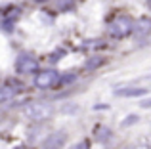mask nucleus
I'll return each instance as SVG.
<instances>
[{
    "instance_id": "nucleus-1",
    "label": "nucleus",
    "mask_w": 151,
    "mask_h": 149,
    "mask_svg": "<svg viewBox=\"0 0 151 149\" xmlns=\"http://www.w3.org/2000/svg\"><path fill=\"white\" fill-rule=\"evenodd\" d=\"M59 80H61V77H59V73L55 69H44V71H38L35 74L33 84L40 90H50V88L59 86Z\"/></svg>"
},
{
    "instance_id": "nucleus-2",
    "label": "nucleus",
    "mask_w": 151,
    "mask_h": 149,
    "mask_svg": "<svg viewBox=\"0 0 151 149\" xmlns=\"http://www.w3.org/2000/svg\"><path fill=\"white\" fill-rule=\"evenodd\" d=\"M132 31H134V23H132V19L126 17V15L113 19V21L109 23V27H107V33L113 38H124V37H128Z\"/></svg>"
},
{
    "instance_id": "nucleus-3",
    "label": "nucleus",
    "mask_w": 151,
    "mask_h": 149,
    "mask_svg": "<svg viewBox=\"0 0 151 149\" xmlns=\"http://www.w3.org/2000/svg\"><path fill=\"white\" fill-rule=\"evenodd\" d=\"M54 113V105L48 103V101H33L29 107L25 109L27 119L31 120H44Z\"/></svg>"
},
{
    "instance_id": "nucleus-4",
    "label": "nucleus",
    "mask_w": 151,
    "mask_h": 149,
    "mask_svg": "<svg viewBox=\"0 0 151 149\" xmlns=\"http://www.w3.org/2000/svg\"><path fill=\"white\" fill-rule=\"evenodd\" d=\"M15 71L19 74H31L38 71V61L35 59L31 54H19L17 59H15Z\"/></svg>"
},
{
    "instance_id": "nucleus-5",
    "label": "nucleus",
    "mask_w": 151,
    "mask_h": 149,
    "mask_svg": "<svg viewBox=\"0 0 151 149\" xmlns=\"http://www.w3.org/2000/svg\"><path fill=\"white\" fill-rule=\"evenodd\" d=\"M65 132H54L42 142V149H61V145L65 143Z\"/></svg>"
},
{
    "instance_id": "nucleus-6",
    "label": "nucleus",
    "mask_w": 151,
    "mask_h": 149,
    "mask_svg": "<svg viewBox=\"0 0 151 149\" xmlns=\"http://www.w3.org/2000/svg\"><path fill=\"white\" fill-rule=\"evenodd\" d=\"M151 33V19L149 17H140L134 23V34L136 38H144Z\"/></svg>"
},
{
    "instance_id": "nucleus-7",
    "label": "nucleus",
    "mask_w": 151,
    "mask_h": 149,
    "mask_svg": "<svg viewBox=\"0 0 151 149\" xmlns=\"http://www.w3.org/2000/svg\"><path fill=\"white\" fill-rule=\"evenodd\" d=\"M17 90H21V86H12V82H6V84L2 86V92H0V101H2V105H6L10 100H14Z\"/></svg>"
},
{
    "instance_id": "nucleus-8",
    "label": "nucleus",
    "mask_w": 151,
    "mask_h": 149,
    "mask_svg": "<svg viewBox=\"0 0 151 149\" xmlns=\"http://www.w3.org/2000/svg\"><path fill=\"white\" fill-rule=\"evenodd\" d=\"M19 8H12V10H4V19H2V23H4V29L6 31H10L12 29V23L15 21V19L19 17Z\"/></svg>"
},
{
    "instance_id": "nucleus-9",
    "label": "nucleus",
    "mask_w": 151,
    "mask_h": 149,
    "mask_svg": "<svg viewBox=\"0 0 151 149\" xmlns=\"http://www.w3.org/2000/svg\"><path fill=\"white\" fill-rule=\"evenodd\" d=\"M115 94L122 97H138V96L147 94V90L145 88H119V90H115Z\"/></svg>"
},
{
    "instance_id": "nucleus-10",
    "label": "nucleus",
    "mask_w": 151,
    "mask_h": 149,
    "mask_svg": "<svg viewBox=\"0 0 151 149\" xmlns=\"http://www.w3.org/2000/svg\"><path fill=\"white\" fill-rule=\"evenodd\" d=\"M103 61H105V59H103L101 56H94L92 59H88V61H86L84 69H86V71H94V69H96V67H100V65L103 63Z\"/></svg>"
},
{
    "instance_id": "nucleus-11",
    "label": "nucleus",
    "mask_w": 151,
    "mask_h": 149,
    "mask_svg": "<svg viewBox=\"0 0 151 149\" xmlns=\"http://www.w3.org/2000/svg\"><path fill=\"white\" fill-rule=\"evenodd\" d=\"M75 78H77L75 74H63V77H61V80H59V84H61V86H65V84H69V82H73Z\"/></svg>"
},
{
    "instance_id": "nucleus-12",
    "label": "nucleus",
    "mask_w": 151,
    "mask_h": 149,
    "mask_svg": "<svg viewBox=\"0 0 151 149\" xmlns=\"http://www.w3.org/2000/svg\"><path fill=\"white\" fill-rule=\"evenodd\" d=\"M69 149H90V143L86 142V140H82V142H78V143H75V145H71Z\"/></svg>"
},
{
    "instance_id": "nucleus-13",
    "label": "nucleus",
    "mask_w": 151,
    "mask_h": 149,
    "mask_svg": "<svg viewBox=\"0 0 151 149\" xmlns=\"http://www.w3.org/2000/svg\"><path fill=\"white\" fill-rule=\"evenodd\" d=\"M142 107H145V109H147V107H151V100H145V101H142Z\"/></svg>"
},
{
    "instance_id": "nucleus-14",
    "label": "nucleus",
    "mask_w": 151,
    "mask_h": 149,
    "mask_svg": "<svg viewBox=\"0 0 151 149\" xmlns=\"http://www.w3.org/2000/svg\"><path fill=\"white\" fill-rule=\"evenodd\" d=\"M14 149H31V147H27V145H15Z\"/></svg>"
},
{
    "instance_id": "nucleus-15",
    "label": "nucleus",
    "mask_w": 151,
    "mask_h": 149,
    "mask_svg": "<svg viewBox=\"0 0 151 149\" xmlns=\"http://www.w3.org/2000/svg\"><path fill=\"white\" fill-rule=\"evenodd\" d=\"M37 2H44V0H37Z\"/></svg>"
},
{
    "instance_id": "nucleus-16",
    "label": "nucleus",
    "mask_w": 151,
    "mask_h": 149,
    "mask_svg": "<svg viewBox=\"0 0 151 149\" xmlns=\"http://www.w3.org/2000/svg\"><path fill=\"white\" fill-rule=\"evenodd\" d=\"M149 8H151V0H149Z\"/></svg>"
}]
</instances>
